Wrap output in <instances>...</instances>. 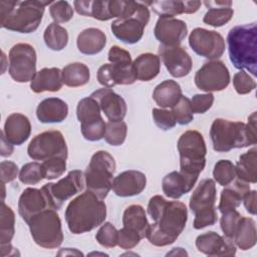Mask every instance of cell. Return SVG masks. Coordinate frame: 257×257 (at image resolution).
<instances>
[{
    "label": "cell",
    "mask_w": 257,
    "mask_h": 257,
    "mask_svg": "<svg viewBox=\"0 0 257 257\" xmlns=\"http://www.w3.org/2000/svg\"><path fill=\"white\" fill-rule=\"evenodd\" d=\"M64 217L72 234L86 233L104 222L106 206L102 199L87 190L70 201Z\"/></svg>",
    "instance_id": "obj_1"
},
{
    "label": "cell",
    "mask_w": 257,
    "mask_h": 257,
    "mask_svg": "<svg viewBox=\"0 0 257 257\" xmlns=\"http://www.w3.org/2000/svg\"><path fill=\"white\" fill-rule=\"evenodd\" d=\"M210 137L213 149L219 153L256 145V111L248 117L247 123L216 118L210 128Z\"/></svg>",
    "instance_id": "obj_2"
},
{
    "label": "cell",
    "mask_w": 257,
    "mask_h": 257,
    "mask_svg": "<svg viewBox=\"0 0 257 257\" xmlns=\"http://www.w3.org/2000/svg\"><path fill=\"white\" fill-rule=\"evenodd\" d=\"M51 1H1V26L19 33L34 32L43 17L45 6Z\"/></svg>",
    "instance_id": "obj_3"
},
{
    "label": "cell",
    "mask_w": 257,
    "mask_h": 257,
    "mask_svg": "<svg viewBox=\"0 0 257 257\" xmlns=\"http://www.w3.org/2000/svg\"><path fill=\"white\" fill-rule=\"evenodd\" d=\"M188 210L179 201H168L159 218L150 224L146 238L158 247L173 244L186 227Z\"/></svg>",
    "instance_id": "obj_4"
},
{
    "label": "cell",
    "mask_w": 257,
    "mask_h": 257,
    "mask_svg": "<svg viewBox=\"0 0 257 257\" xmlns=\"http://www.w3.org/2000/svg\"><path fill=\"white\" fill-rule=\"evenodd\" d=\"M229 57L233 65L257 74V26L256 23L233 27L227 35Z\"/></svg>",
    "instance_id": "obj_5"
},
{
    "label": "cell",
    "mask_w": 257,
    "mask_h": 257,
    "mask_svg": "<svg viewBox=\"0 0 257 257\" xmlns=\"http://www.w3.org/2000/svg\"><path fill=\"white\" fill-rule=\"evenodd\" d=\"M114 172L115 161L113 157L105 151L95 152L84 172L87 190L103 200L112 188Z\"/></svg>",
    "instance_id": "obj_6"
},
{
    "label": "cell",
    "mask_w": 257,
    "mask_h": 257,
    "mask_svg": "<svg viewBox=\"0 0 257 257\" xmlns=\"http://www.w3.org/2000/svg\"><path fill=\"white\" fill-rule=\"evenodd\" d=\"M27 225L33 241L38 246L46 249H54L61 245L63 232L56 210H43L33 216L27 222Z\"/></svg>",
    "instance_id": "obj_7"
},
{
    "label": "cell",
    "mask_w": 257,
    "mask_h": 257,
    "mask_svg": "<svg viewBox=\"0 0 257 257\" xmlns=\"http://www.w3.org/2000/svg\"><path fill=\"white\" fill-rule=\"evenodd\" d=\"M180 171L199 176L206 165V143L198 131H187L178 140Z\"/></svg>",
    "instance_id": "obj_8"
},
{
    "label": "cell",
    "mask_w": 257,
    "mask_h": 257,
    "mask_svg": "<svg viewBox=\"0 0 257 257\" xmlns=\"http://www.w3.org/2000/svg\"><path fill=\"white\" fill-rule=\"evenodd\" d=\"M76 116L80 122L82 137L89 142L104 138L106 122H104L97 101L91 96L80 99L76 107Z\"/></svg>",
    "instance_id": "obj_9"
},
{
    "label": "cell",
    "mask_w": 257,
    "mask_h": 257,
    "mask_svg": "<svg viewBox=\"0 0 257 257\" xmlns=\"http://www.w3.org/2000/svg\"><path fill=\"white\" fill-rule=\"evenodd\" d=\"M84 184V174L79 170H73L57 183L45 184L41 191L48 201L49 208L57 211L66 200L82 191Z\"/></svg>",
    "instance_id": "obj_10"
},
{
    "label": "cell",
    "mask_w": 257,
    "mask_h": 257,
    "mask_svg": "<svg viewBox=\"0 0 257 257\" xmlns=\"http://www.w3.org/2000/svg\"><path fill=\"white\" fill-rule=\"evenodd\" d=\"M28 156L34 161L51 158L67 159L68 151L63 135L59 131H47L36 135L28 145Z\"/></svg>",
    "instance_id": "obj_11"
},
{
    "label": "cell",
    "mask_w": 257,
    "mask_h": 257,
    "mask_svg": "<svg viewBox=\"0 0 257 257\" xmlns=\"http://www.w3.org/2000/svg\"><path fill=\"white\" fill-rule=\"evenodd\" d=\"M36 52L28 43H17L9 51L8 72L16 82L31 81L36 74Z\"/></svg>",
    "instance_id": "obj_12"
},
{
    "label": "cell",
    "mask_w": 257,
    "mask_h": 257,
    "mask_svg": "<svg viewBox=\"0 0 257 257\" xmlns=\"http://www.w3.org/2000/svg\"><path fill=\"white\" fill-rule=\"evenodd\" d=\"M150 20L149 8L141 2L137 12L125 19H116L111 25L110 29L113 35L123 43L135 44L139 42L143 35L144 30Z\"/></svg>",
    "instance_id": "obj_13"
},
{
    "label": "cell",
    "mask_w": 257,
    "mask_h": 257,
    "mask_svg": "<svg viewBox=\"0 0 257 257\" xmlns=\"http://www.w3.org/2000/svg\"><path fill=\"white\" fill-rule=\"evenodd\" d=\"M196 86L206 92L221 91L230 83V73L223 61L205 62L195 74Z\"/></svg>",
    "instance_id": "obj_14"
},
{
    "label": "cell",
    "mask_w": 257,
    "mask_h": 257,
    "mask_svg": "<svg viewBox=\"0 0 257 257\" xmlns=\"http://www.w3.org/2000/svg\"><path fill=\"white\" fill-rule=\"evenodd\" d=\"M189 44L198 55L210 60H217L225 51V40L220 33L200 27L191 32Z\"/></svg>",
    "instance_id": "obj_15"
},
{
    "label": "cell",
    "mask_w": 257,
    "mask_h": 257,
    "mask_svg": "<svg viewBox=\"0 0 257 257\" xmlns=\"http://www.w3.org/2000/svg\"><path fill=\"white\" fill-rule=\"evenodd\" d=\"M159 57L162 59L170 74L174 77H184L192 69L193 62L189 53L182 46L160 45Z\"/></svg>",
    "instance_id": "obj_16"
},
{
    "label": "cell",
    "mask_w": 257,
    "mask_h": 257,
    "mask_svg": "<svg viewBox=\"0 0 257 257\" xmlns=\"http://www.w3.org/2000/svg\"><path fill=\"white\" fill-rule=\"evenodd\" d=\"M187 32L186 22L171 16H160L154 29L156 38L165 46H179Z\"/></svg>",
    "instance_id": "obj_17"
},
{
    "label": "cell",
    "mask_w": 257,
    "mask_h": 257,
    "mask_svg": "<svg viewBox=\"0 0 257 257\" xmlns=\"http://www.w3.org/2000/svg\"><path fill=\"white\" fill-rule=\"evenodd\" d=\"M196 247L200 252L209 256H234L236 254L234 241L214 231L199 235L196 239Z\"/></svg>",
    "instance_id": "obj_18"
},
{
    "label": "cell",
    "mask_w": 257,
    "mask_h": 257,
    "mask_svg": "<svg viewBox=\"0 0 257 257\" xmlns=\"http://www.w3.org/2000/svg\"><path fill=\"white\" fill-rule=\"evenodd\" d=\"M89 96L97 101L100 110H102L108 120L118 121L124 118L127 110L126 103L124 99L111 88L103 87L97 89Z\"/></svg>",
    "instance_id": "obj_19"
},
{
    "label": "cell",
    "mask_w": 257,
    "mask_h": 257,
    "mask_svg": "<svg viewBox=\"0 0 257 257\" xmlns=\"http://www.w3.org/2000/svg\"><path fill=\"white\" fill-rule=\"evenodd\" d=\"M147 185L146 175L140 171L128 170L113 178L112 191L118 197H132L141 194Z\"/></svg>",
    "instance_id": "obj_20"
},
{
    "label": "cell",
    "mask_w": 257,
    "mask_h": 257,
    "mask_svg": "<svg viewBox=\"0 0 257 257\" xmlns=\"http://www.w3.org/2000/svg\"><path fill=\"white\" fill-rule=\"evenodd\" d=\"M216 185L214 180L205 179L201 181L198 187L193 192L189 206L195 214H203L216 211Z\"/></svg>",
    "instance_id": "obj_21"
},
{
    "label": "cell",
    "mask_w": 257,
    "mask_h": 257,
    "mask_svg": "<svg viewBox=\"0 0 257 257\" xmlns=\"http://www.w3.org/2000/svg\"><path fill=\"white\" fill-rule=\"evenodd\" d=\"M97 80L103 87L111 88L116 84H133L137 78L132 65L120 66L112 63H105L97 70Z\"/></svg>",
    "instance_id": "obj_22"
},
{
    "label": "cell",
    "mask_w": 257,
    "mask_h": 257,
    "mask_svg": "<svg viewBox=\"0 0 257 257\" xmlns=\"http://www.w3.org/2000/svg\"><path fill=\"white\" fill-rule=\"evenodd\" d=\"M46 209L50 208L48 201L41 189L26 188L19 197L18 212L26 223L33 216Z\"/></svg>",
    "instance_id": "obj_23"
},
{
    "label": "cell",
    "mask_w": 257,
    "mask_h": 257,
    "mask_svg": "<svg viewBox=\"0 0 257 257\" xmlns=\"http://www.w3.org/2000/svg\"><path fill=\"white\" fill-rule=\"evenodd\" d=\"M198 177L181 171L171 172L162 181L163 192L171 199H179L193 189Z\"/></svg>",
    "instance_id": "obj_24"
},
{
    "label": "cell",
    "mask_w": 257,
    "mask_h": 257,
    "mask_svg": "<svg viewBox=\"0 0 257 257\" xmlns=\"http://www.w3.org/2000/svg\"><path fill=\"white\" fill-rule=\"evenodd\" d=\"M3 133L12 145L20 146L30 137V121L28 117L22 113H12L6 118Z\"/></svg>",
    "instance_id": "obj_25"
},
{
    "label": "cell",
    "mask_w": 257,
    "mask_h": 257,
    "mask_svg": "<svg viewBox=\"0 0 257 257\" xmlns=\"http://www.w3.org/2000/svg\"><path fill=\"white\" fill-rule=\"evenodd\" d=\"M67 114V103L58 97L45 98L36 108V116L43 123L61 122L66 118Z\"/></svg>",
    "instance_id": "obj_26"
},
{
    "label": "cell",
    "mask_w": 257,
    "mask_h": 257,
    "mask_svg": "<svg viewBox=\"0 0 257 257\" xmlns=\"http://www.w3.org/2000/svg\"><path fill=\"white\" fill-rule=\"evenodd\" d=\"M62 70L57 67L42 68L30 81V88L35 93L44 91L55 92L62 87Z\"/></svg>",
    "instance_id": "obj_27"
},
{
    "label": "cell",
    "mask_w": 257,
    "mask_h": 257,
    "mask_svg": "<svg viewBox=\"0 0 257 257\" xmlns=\"http://www.w3.org/2000/svg\"><path fill=\"white\" fill-rule=\"evenodd\" d=\"M150 5L151 8L160 16L174 17L179 14H192L199 10L201 1H179V0H166V1H151L144 3Z\"/></svg>",
    "instance_id": "obj_28"
},
{
    "label": "cell",
    "mask_w": 257,
    "mask_h": 257,
    "mask_svg": "<svg viewBox=\"0 0 257 257\" xmlns=\"http://www.w3.org/2000/svg\"><path fill=\"white\" fill-rule=\"evenodd\" d=\"M220 197L218 209L221 213H225L230 210H234L240 206L244 196L250 191L249 183L235 178V180L226 186Z\"/></svg>",
    "instance_id": "obj_29"
},
{
    "label": "cell",
    "mask_w": 257,
    "mask_h": 257,
    "mask_svg": "<svg viewBox=\"0 0 257 257\" xmlns=\"http://www.w3.org/2000/svg\"><path fill=\"white\" fill-rule=\"evenodd\" d=\"M78 50L86 55L99 53L106 44V36L98 28H86L82 30L76 40Z\"/></svg>",
    "instance_id": "obj_30"
},
{
    "label": "cell",
    "mask_w": 257,
    "mask_h": 257,
    "mask_svg": "<svg viewBox=\"0 0 257 257\" xmlns=\"http://www.w3.org/2000/svg\"><path fill=\"white\" fill-rule=\"evenodd\" d=\"M135 76L138 80L150 81L160 72L161 60L156 54L147 52L140 54L132 64Z\"/></svg>",
    "instance_id": "obj_31"
},
{
    "label": "cell",
    "mask_w": 257,
    "mask_h": 257,
    "mask_svg": "<svg viewBox=\"0 0 257 257\" xmlns=\"http://www.w3.org/2000/svg\"><path fill=\"white\" fill-rule=\"evenodd\" d=\"M204 4L209 9L204 15V23L213 27H221L228 23L234 14L231 8V1H205Z\"/></svg>",
    "instance_id": "obj_32"
},
{
    "label": "cell",
    "mask_w": 257,
    "mask_h": 257,
    "mask_svg": "<svg viewBox=\"0 0 257 257\" xmlns=\"http://www.w3.org/2000/svg\"><path fill=\"white\" fill-rule=\"evenodd\" d=\"M183 96L180 84L172 79L165 80L158 84L153 92V98L163 108L174 106Z\"/></svg>",
    "instance_id": "obj_33"
},
{
    "label": "cell",
    "mask_w": 257,
    "mask_h": 257,
    "mask_svg": "<svg viewBox=\"0 0 257 257\" xmlns=\"http://www.w3.org/2000/svg\"><path fill=\"white\" fill-rule=\"evenodd\" d=\"M122 225L124 228L134 231L142 238H145L150 226L145 209L140 205L128 206L123 212Z\"/></svg>",
    "instance_id": "obj_34"
},
{
    "label": "cell",
    "mask_w": 257,
    "mask_h": 257,
    "mask_svg": "<svg viewBox=\"0 0 257 257\" xmlns=\"http://www.w3.org/2000/svg\"><path fill=\"white\" fill-rule=\"evenodd\" d=\"M233 241L241 250L251 249L256 245L257 230L256 223L252 218L241 217L239 220Z\"/></svg>",
    "instance_id": "obj_35"
},
{
    "label": "cell",
    "mask_w": 257,
    "mask_h": 257,
    "mask_svg": "<svg viewBox=\"0 0 257 257\" xmlns=\"http://www.w3.org/2000/svg\"><path fill=\"white\" fill-rule=\"evenodd\" d=\"M257 149L254 147L239 157V161L235 166L236 178L246 183L255 184L257 182L256 172Z\"/></svg>",
    "instance_id": "obj_36"
},
{
    "label": "cell",
    "mask_w": 257,
    "mask_h": 257,
    "mask_svg": "<svg viewBox=\"0 0 257 257\" xmlns=\"http://www.w3.org/2000/svg\"><path fill=\"white\" fill-rule=\"evenodd\" d=\"M74 8L80 15L92 17L100 21L111 19L109 12V1H74Z\"/></svg>",
    "instance_id": "obj_37"
},
{
    "label": "cell",
    "mask_w": 257,
    "mask_h": 257,
    "mask_svg": "<svg viewBox=\"0 0 257 257\" xmlns=\"http://www.w3.org/2000/svg\"><path fill=\"white\" fill-rule=\"evenodd\" d=\"M89 78V68L84 63L72 62L62 69V81L66 86L78 87L85 85Z\"/></svg>",
    "instance_id": "obj_38"
},
{
    "label": "cell",
    "mask_w": 257,
    "mask_h": 257,
    "mask_svg": "<svg viewBox=\"0 0 257 257\" xmlns=\"http://www.w3.org/2000/svg\"><path fill=\"white\" fill-rule=\"evenodd\" d=\"M43 38L46 46L54 51L62 50L68 43L67 30L55 22L50 23L46 27Z\"/></svg>",
    "instance_id": "obj_39"
},
{
    "label": "cell",
    "mask_w": 257,
    "mask_h": 257,
    "mask_svg": "<svg viewBox=\"0 0 257 257\" xmlns=\"http://www.w3.org/2000/svg\"><path fill=\"white\" fill-rule=\"evenodd\" d=\"M1 221H0V244L10 243L15 233V215L12 209L4 201L1 204Z\"/></svg>",
    "instance_id": "obj_40"
},
{
    "label": "cell",
    "mask_w": 257,
    "mask_h": 257,
    "mask_svg": "<svg viewBox=\"0 0 257 257\" xmlns=\"http://www.w3.org/2000/svg\"><path fill=\"white\" fill-rule=\"evenodd\" d=\"M126 133H127V126L124 121L108 120L106 122L104 140L110 146H114V147L120 146L125 141Z\"/></svg>",
    "instance_id": "obj_41"
},
{
    "label": "cell",
    "mask_w": 257,
    "mask_h": 257,
    "mask_svg": "<svg viewBox=\"0 0 257 257\" xmlns=\"http://www.w3.org/2000/svg\"><path fill=\"white\" fill-rule=\"evenodd\" d=\"M213 177L215 181L221 186H228L236 178L235 165L229 160L218 161L213 170Z\"/></svg>",
    "instance_id": "obj_42"
},
{
    "label": "cell",
    "mask_w": 257,
    "mask_h": 257,
    "mask_svg": "<svg viewBox=\"0 0 257 257\" xmlns=\"http://www.w3.org/2000/svg\"><path fill=\"white\" fill-rule=\"evenodd\" d=\"M19 181L25 185H35L44 179L41 164L37 162L27 163L22 166L19 172Z\"/></svg>",
    "instance_id": "obj_43"
},
{
    "label": "cell",
    "mask_w": 257,
    "mask_h": 257,
    "mask_svg": "<svg viewBox=\"0 0 257 257\" xmlns=\"http://www.w3.org/2000/svg\"><path fill=\"white\" fill-rule=\"evenodd\" d=\"M95 239L101 246L105 248H113L117 246L118 230H116L110 222H105L98 229Z\"/></svg>",
    "instance_id": "obj_44"
},
{
    "label": "cell",
    "mask_w": 257,
    "mask_h": 257,
    "mask_svg": "<svg viewBox=\"0 0 257 257\" xmlns=\"http://www.w3.org/2000/svg\"><path fill=\"white\" fill-rule=\"evenodd\" d=\"M172 112L175 115L176 121L182 125L190 123L194 118L191 101L187 96L184 95L174 106H172Z\"/></svg>",
    "instance_id": "obj_45"
},
{
    "label": "cell",
    "mask_w": 257,
    "mask_h": 257,
    "mask_svg": "<svg viewBox=\"0 0 257 257\" xmlns=\"http://www.w3.org/2000/svg\"><path fill=\"white\" fill-rule=\"evenodd\" d=\"M44 179L54 180L63 175L66 170V160L62 158H51L41 163Z\"/></svg>",
    "instance_id": "obj_46"
},
{
    "label": "cell",
    "mask_w": 257,
    "mask_h": 257,
    "mask_svg": "<svg viewBox=\"0 0 257 257\" xmlns=\"http://www.w3.org/2000/svg\"><path fill=\"white\" fill-rule=\"evenodd\" d=\"M49 13L55 23H65L72 19L73 8L67 1H55L50 5Z\"/></svg>",
    "instance_id": "obj_47"
},
{
    "label": "cell",
    "mask_w": 257,
    "mask_h": 257,
    "mask_svg": "<svg viewBox=\"0 0 257 257\" xmlns=\"http://www.w3.org/2000/svg\"><path fill=\"white\" fill-rule=\"evenodd\" d=\"M241 217L242 216L236 209L222 213V217L220 219V225H221V229L226 237L233 240L239 220L241 219Z\"/></svg>",
    "instance_id": "obj_48"
},
{
    "label": "cell",
    "mask_w": 257,
    "mask_h": 257,
    "mask_svg": "<svg viewBox=\"0 0 257 257\" xmlns=\"http://www.w3.org/2000/svg\"><path fill=\"white\" fill-rule=\"evenodd\" d=\"M233 85L239 94H247L256 88L255 80L245 70H240L235 73Z\"/></svg>",
    "instance_id": "obj_49"
},
{
    "label": "cell",
    "mask_w": 257,
    "mask_h": 257,
    "mask_svg": "<svg viewBox=\"0 0 257 257\" xmlns=\"http://www.w3.org/2000/svg\"><path fill=\"white\" fill-rule=\"evenodd\" d=\"M152 113L155 123L157 124L158 127H160L163 131H169L173 128L177 123L175 115L172 112V110L155 107L153 108Z\"/></svg>",
    "instance_id": "obj_50"
},
{
    "label": "cell",
    "mask_w": 257,
    "mask_h": 257,
    "mask_svg": "<svg viewBox=\"0 0 257 257\" xmlns=\"http://www.w3.org/2000/svg\"><path fill=\"white\" fill-rule=\"evenodd\" d=\"M190 101L193 113H205L213 105L214 95L212 92H207L205 94H195Z\"/></svg>",
    "instance_id": "obj_51"
},
{
    "label": "cell",
    "mask_w": 257,
    "mask_h": 257,
    "mask_svg": "<svg viewBox=\"0 0 257 257\" xmlns=\"http://www.w3.org/2000/svg\"><path fill=\"white\" fill-rule=\"evenodd\" d=\"M107 58L110 63L120 66H131L133 64L130 52L117 45L110 47Z\"/></svg>",
    "instance_id": "obj_52"
},
{
    "label": "cell",
    "mask_w": 257,
    "mask_h": 257,
    "mask_svg": "<svg viewBox=\"0 0 257 257\" xmlns=\"http://www.w3.org/2000/svg\"><path fill=\"white\" fill-rule=\"evenodd\" d=\"M143 238L136 232L131 231L124 227L118 230V241L117 245L124 250L133 249L136 247Z\"/></svg>",
    "instance_id": "obj_53"
},
{
    "label": "cell",
    "mask_w": 257,
    "mask_h": 257,
    "mask_svg": "<svg viewBox=\"0 0 257 257\" xmlns=\"http://www.w3.org/2000/svg\"><path fill=\"white\" fill-rule=\"evenodd\" d=\"M1 182L10 183L14 181L18 175V167L11 161H2L0 164Z\"/></svg>",
    "instance_id": "obj_54"
},
{
    "label": "cell",
    "mask_w": 257,
    "mask_h": 257,
    "mask_svg": "<svg viewBox=\"0 0 257 257\" xmlns=\"http://www.w3.org/2000/svg\"><path fill=\"white\" fill-rule=\"evenodd\" d=\"M256 191H249L243 198L246 211L251 215H256Z\"/></svg>",
    "instance_id": "obj_55"
},
{
    "label": "cell",
    "mask_w": 257,
    "mask_h": 257,
    "mask_svg": "<svg viewBox=\"0 0 257 257\" xmlns=\"http://www.w3.org/2000/svg\"><path fill=\"white\" fill-rule=\"evenodd\" d=\"M13 153V145L6 139L4 133H1V156L9 157Z\"/></svg>",
    "instance_id": "obj_56"
},
{
    "label": "cell",
    "mask_w": 257,
    "mask_h": 257,
    "mask_svg": "<svg viewBox=\"0 0 257 257\" xmlns=\"http://www.w3.org/2000/svg\"><path fill=\"white\" fill-rule=\"evenodd\" d=\"M0 245H1V256L2 257L19 254V253H17V250H15L12 247L11 243H5V244H0Z\"/></svg>",
    "instance_id": "obj_57"
},
{
    "label": "cell",
    "mask_w": 257,
    "mask_h": 257,
    "mask_svg": "<svg viewBox=\"0 0 257 257\" xmlns=\"http://www.w3.org/2000/svg\"><path fill=\"white\" fill-rule=\"evenodd\" d=\"M82 255V253L81 252H79V251H77L76 249H73V250H71L70 248H65V249H62L61 251H59L58 252V255Z\"/></svg>",
    "instance_id": "obj_58"
},
{
    "label": "cell",
    "mask_w": 257,
    "mask_h": 257,
    "mask_svg": "<svg viewBox=\"0 0 257 257\" xmlns=\"http://www.w3.org/2000/svg\"><path fill=\"white\" fill-rule=\"evenodd\" d=\"M167 255H188V253L183 248H174L171 252H169Z\"/></svg>",
    "instance_id": "obj_59"
}]
</instances>
